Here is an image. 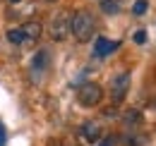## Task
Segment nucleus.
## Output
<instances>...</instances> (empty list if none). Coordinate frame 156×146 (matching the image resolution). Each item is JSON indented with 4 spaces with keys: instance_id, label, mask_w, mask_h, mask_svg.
Here are the masks:
<instances>
[{
    "instance_id": "dca6fc26",
    "label": "nucleus",
    "mask_w": 156,
    "mask_h": 146,
    "mask_svg": "<svg viewBox=\"0 0 156 146\" xmlns=\"http://www.w3.org/2000/svg\"><path fill=\"white\" fill-rule=\"evenodd\" d=\"M10 2H12V5H17V2H22V0H10Z\"/></svg>"
},
{
    "instance_id": "39448f33",
    "label": "nucleus",
    "mask_w": 156,
    "mask_h": 146,
    "mask_svg": "<svg viewBox=\"0 0 156 146\" xmlns=\"http://www.w3.org/2000/svg\"><path fill=\"white\" fill-rule=\"evenodd\" d=\"M118 46H120V41H111V38H106V36H98L94 41V55L96 57H106V55L113 53Z\"/></svg>"
},
{
    "instance_id": "20e7f679",
    "label": "nucleus",
    "mask_w": 156,
    "mask_h": 146,
    "mask_svg": "<svg viewBox=\"0 0 156 146\" xmlns=\"http://www.w3.org/2000/svg\"><path fill=\"white\" fill-rule=\"evenodd\" d=\"M127 89H130V72H120L115 79L111 82V96H113V101L120 103V101L125 98Z\"/></svg>"
},
{
    "instance_id": "4468645a",
    "label": "nucleus",
    "mask_w": 156,
    "mask_h": 146,
    "mask_svg": "<svg viewBox=\"0 0 156 146\" xmlns=\"http://www.w3.org/2000/svg\"><path fill=\"white\" fill-rule=\"evenodd\" d=\"M5 141H7V132H5V125L0 122V146H5Z\"/></svg>"
},
{
    "instance_id": "7ed1b4c3",
    "label": "nucleus",
    "mask_w": 156,
    "mask_h": 146,
    "mask_svg": "<svg viewBox=\"0 0 156 146\" xmlns=\"http://www.w3.org/2000/svg\"><path fill=\"white\" fill-rule=\"evenodd\" d=\"M70 19H72V15H70L67 10H60L58 15L53 17L51 29H48L53 41H65V38L70 36Z\"/></svg>"
},
{
    "instance_id": "9d476101",
    "label": "nucleus",
    "mask_w": 156,
    "mask_h": 146,
    "mask_svg": "<svg viewBox=\"0 0 156 146\" xmlns=\"http://www.w3.org/2000/svg\"><path fill=\"white\" fill-rule=\"evenodd\" d=\"M7 41L15 43V46H22V43H24V34H22V29H7Z\"/></svg>"
},
{
    "instance_id": "ddd939ff",
    "label": "nucleus",
    "mask_w": 156,
    "mask_h": 146,
    "mask_svg": "<svg viewBox=\"0 0 156 146\" xmlns=\"http://www.w3.org/2000/svg\"><path fill=\"white\" fill-rule=\"evenodd\" d=\"M125 122H127V125H137V122H139V115H137L135 110H130V113L125 115Z\"/></svg>"
},
{
    "instance_id": "f03ea898",
    "label": "nucleus",
    "mask_w": 156,
    "mask_h": 146,
    "mask_svg": "<svg viewBox=\"0 0 156 146\" xmlns=\"http://www.w3.org/2000/svg\"><path fill=\"white\" fill-rule=\"evenodd\" d=\"M101 98H103V89L98 86L96 82L82 84L77 91V101H79V106H84V108H96L101 103Z\"/></svg>"
},
{
    "instance_id": "423d86ee",
    "label": "nucleus",
    "mask_w": 156,
    "mask_h": 146,
    "mask_svg": "<svg viewBox=\"0 0 156 146\" xmlns=\"http://www.w3.org/2000/svg\"><path fill=\"white\" fill-rule=\"evenodd\" d=\"M41 31H43L41 22H27V24L22 26V34H24V43L39 41V38H41Z\"/></svg>"
},
{
    "instance_id": "2eb2a0df",
    "label": "nucleus",
    "mask_w": 156,
    "mask_h": 146,
    "mask_svg": "<svg viewBox=\"0 0 156 146\" xmlns=\"http://www.w3.org/2000/svg\"><path fill=\"white\" fill-rule=\"evenodd\" d=\"M98 146H115V141H113V137H106V139H103Z\"/></svg>"
},
{
    "instance_id": "f257e3e1",
    "label": "nucleus",
    "mask_w": 156,
    "mask_h": 146,
    "mask_svg": "<svg viewBox=\"0 0 156 146\" xmlns=\"http://www.w3.org/2000/svg\"><path fill=\"white\" fill-rule=\"evenodd\" d=\"M94 31H96V19L94 15L89 12V10H77V12H72V19H70V34L77 38V41H91L94 36Z\"/></svg>"
},
{
    "instance_id": "9b49d317",
    "label": "nucleus",
    "mask_w": 156,
    "mask_h": 146,
    "mask_svg": "<svg viewBox=\"0 0 156 146\" xmlns=\"http://www.w3.org/2000/svg\"><path fill=\"white\" fill-rule=\"evenodd\" d=\"M147 10H149V2H147V0H137L135 5H132V12H135L137 17H142Z\"/></svg>"
},
{
    "instance_id": "6e6552de",
    "label": "nucleus",
    "mask_w": 156,
    "mask_h": 146,
    "mask_svg": "<svg viewBox=\"0 0 156 146\" xmlns=\"http://www.w3.org/2000/svg\"><path fill=\"white\" fill-rule=\"evenodd\" d=\"M120 0H101V10H103V15H118L120 12Z\"/></svg>"
},
{
    "instance_id": "f3484780",
    "label": "nucleus",
    "mask_w": 156,
    "mask_h": 146,
    "mask_svg": "<svg viewBox=\"0 0 156 146\" xmlns=\"http://www.w3.org/2000/svg\"><path fill=\"white\" fill-rule=\"evenodd\" d=\"M46 2H55V0H46Z\"/></svg>"
},
{
    "instance_id": "1a4fd4ad",
    "label": "nucleus",
    "mask_w": 156,
    "mask_h": 146,
    "mask_svg": "<svg viewBox=\"0 0 156 146\" xmlns=\"http://www.w3.org/2000/svg\"><path fill=\"white\" fill-rule=\"evenodd\" d=\"M34 70H46L48 67V50H39L34 55V62H31Z\"/></svg>"
},
{
    "instance_id": "f8f14e48",
    "label": "nucleus",
    "mask_w": 156,
    "mask_h": 146,
    "mask_svg": "<svg viewBox=\"0 0 156 146\" xmlns=\"http://www.w3.org/2000/svg\"><path fill=\"white\" fill-rule=\"evenodd\" d=\"M132 41H135L137 46H142V43H147V31H144V29H139V31H135V36H132Z\"/></svg>"
},
{
    "instance_id": "0eeeda50",
    "label": "nucleus",
    "mask_w": 156,
    "mask_h": 146,
    "mask_svg": "<svg viewBox=\"0 0 156 146\" xmlns=\"http://www.w3.org/2000/svg\"><path fill=\"white\" fill-rule=\"evenodd\" d=\"M82 134H84V139L87 141H98L101 139V125L98 122H94V120H89V122H84L82 125Z\"/></svg>"
}]
</instances>
